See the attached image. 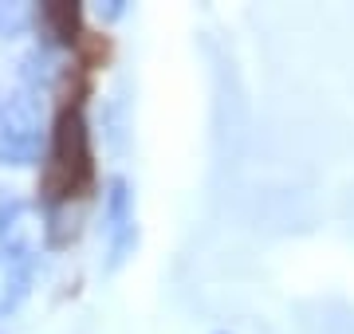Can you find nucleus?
Here are the masks:
<instances>
[{"label":"nucleus","instance_id":"nucleus-1","mask_svg":"<svg viewBox=\"0 0 354 334\" xmlns=\"http://www.w3.org/2000/svg\"><path fill=\"white\" fill-rule=\"evenodd\" d=\"M91 177V134L79 106H64L51 130V161H48V193L55 201H71Z\"/></svg>","mask_w":354,"mask_h":334},{"label":"nucleus","instance_id":"nucleus-2","mask_svg":"<svg viewBox=\"0 0 354 334\" xmlns=\"http://www.w3.org/2000/svg\"><path fill=\"white\" fill-rule=\"evenodd\" d=\"M44 106L39 95L28 87H16L0 99V161L4 166H36L44 150Z\"/></svg>","mask_w":354,"mask_h":334},{"label":"nucleus","instance_id":"nucleus-3","mask_svg":"<svg viewBox=\"0 0 354 334\" xmlns=\"http://www.w3.org/2000/svg\"><path fill=\"white\" fill-rule=\"evenodd\" d=\"M44 240H48V224L36 213V205H28L20 197H8L0 205V252L32 268L39 259V244Z\"/></svg>","mask_w":354,"mask_h":334},{"label":"nucleus","instance_id":"nucleus-4","mask_svg":"<svg viewBox=\"0 0 354 334\" xmlns=\"http://www.w3.org/2000/svg\"><path fill=\"white\" fill-rule=\"evenodd\" d=\"M102 224H106V236L138 224L134 220V189H130L127 177H111L106 181V193H102Z\"/></svg>","mask_w":354,"mask_h":334},{"label":"nucleus","instance_id":"nucleus-5","mask_svg":"<svg viewBox=\"0 0 354 334\" xmlns=\"http://www.w3.org/2000/svg\"><path fill=\"white\" fill-rule=\"evenodd\" d=\"M28 287H32V268L0 252V315L20 307L28 299Z\"/></svg>","mask_w":354,"mask_h":334},{"label":"nucleus","instance_id":"nucleus-6","mask_svg":"<svg viewBox=\"0 0 354 334\" xmlns=\"http://www.w3.org/2000/svg\"><path fill=\"white\" fill-rule=\"evenodd\" d=\"M36 24L44 28L51 43H71L79 36V8L75 4H39Z\"/></svg>","mask_w":354,"mask_h":334},{"label":"nucleus","instance_id":"nucleus-7","mask_svg":"<svg viewBox=\"0 0 354 334\" xmlns=\"http://www.w3.org/2000/svg\"><path fill=\"white\" fill-rule=\"evenodd\" d=\"M134 248H138V224H130V228L106 236V271L122 268V264L134 256Z\"/></svg>","mask_w":354,"mask_h":334},{"label":"nucleus","instance_id":"nucleus-8","mask_svg":"<svg viewBox=\"0 0 354 334\" xmlns=\"http://www.w3.org/2000/svg\"><path fill=\"white\" fill-rule=\"evenodd\" d=\"M102 126H106V141L111 150H127V130H130V118H127V103L114 95L106 103V115H102Z\"/></svg>","mask_w":354,"mask_h":334},{"label":"nucleus","instance_id":"nucleus-9","mask_svg":"<svg viewBox=\"0 0 354 334\" xmlns=\"http://www.w3.org/2000/svg\"><path fill=\"white\" fill-rule=\"evenodd\" d=\"M32 24H36V8L32 4H0V36L4 39L28 32Z\"/></svg>","mask_w":354,"mask_h":334},{"label":"nucleus","instance_id":"nucleus-10","mask_svg":"<svg viewBox=\"0 0 354 334\" xmlns=\"http://www.w3.org/2000/svg\"><path fill=\"white\" fill-rule=\"evenodd\" d=\"M20 67H24V71H20V75H24V87L28 90H39L51 79V52H48V48H32Z\"/></svg>","mask_w":354,"mask_h":334},{"label":"nucleus","instance_id":"nucleus-11","mask_svg":"<svg viewBox=\"0 0 354 334\" xmlns=\"http://www.w3.org/2000/svg\"><path fill=\"white\" fill-rule=\"evenodd\" d=\"M95 16H99L102 24H114V20H122V16H127V0H106V4H95Z\"/></svg>","mask_w":354,"mask_h":334},{"label":"nucleus","instance_id":"nucleus-12","mask_svg":"<svg viewBox=\"0 0 354 334\" xmlns=\"http://www.w3.org/2000/svg\"><path fill=\"white\" fill-rule=\"evenodd\" d=\"M216 334H228V331H216Z\"/></svg>","mask_w":354,"mask_h":334}]
</instances>
